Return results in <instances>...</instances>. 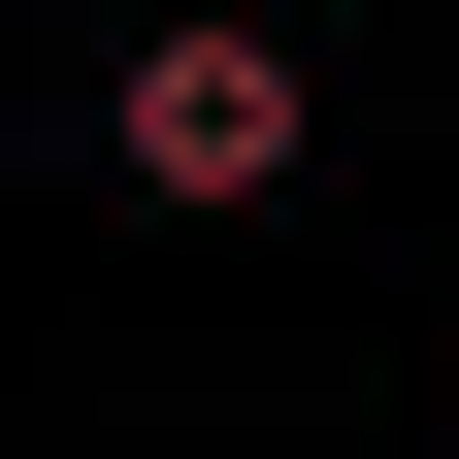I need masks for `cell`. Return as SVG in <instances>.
I'll return each instance as SVG.
<instances>
[{
  "instance_id": "obj_1",
  "label": "cell",
  "mask_w": 459,
  "mask_h": 459,
  "mask_svg": "<svg viewBox=\"0 0 459 459\" xmlns=\"http://www.w3.org/2000/svg\"><path fill=\"white\" fill-rule=\"evenodd\" d=\"M296 33H263V0H197V33H132V99H99V164H132V197H296Z\"/></svg>"
}]
</instances>
